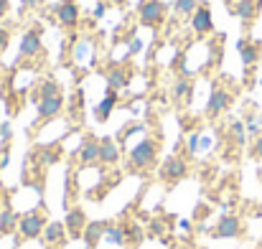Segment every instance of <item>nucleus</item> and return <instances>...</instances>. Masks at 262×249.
<instances>
[{
  "label": "nucleus",
  "mask_w": 262,
  "mask_h": 249,
  "mask_svg": "<svg viewBox=\"0 0 262 249\" xmlns=\"http://www.w3.org/2000/svg\"><path fill=\"white\" fill-rule=\"evenodd\" d=\"M18 214L10 209V206H5L3 211H0V237H8V234H13V232H18Z\"/></svg>",
  "instance_id": "obj_21"
},
{
  "label": "nucleus",
  "mask_w": 262,
  "mask_h": 249,
  "mask_svg": "<svg viewBox=\"0 0 262 249\" xmlns=\"http://www.w3.org/2000/svg\"><path fill=\"white\" fill-rule=\"evenodd\" d=\"M56 20L64 26V28H77L79 23V5L74 0H64L56 5Z\"/></svg>",
  "instance_id": "obj_11"
},
{
  "label": "nucleus",
  "mask_w": 262,
  "mask_h": 249,
  "mask_svg": "<svg viewBox=\"0 0 262 249\" xmlns=\"http://www.w3.org/2000/svg\"><path fill=\"white\" fill-rule=\"evenodd\" d=\"M178 227H181V229H186V232H191V229H193V224H191L188 219H181V221H178Z\"/></svg>",
  "instance_id": "obj_35"
},
{
  "label": "nucleus",
  "mask_w": 262,
  "mask_h": 249,
  "mask_svg": "<svg viewBox=\"0 0 262 249\" xmlns=\"http://www.w3.org/2000/svg\"><path fill=\"white\" fill-rule=\"evenodd\" d=\"M138 15H140V23L148 26V28H156L166 20L168 15V5L163 0H140L138 5Z\"/></svg>",
  "instance_id": "obj_3"
},
{
  "label": "nucleus",
  "mask_w": 262,
  "mask_h": 249,
  "mask_svg": "<svg viewBox=\"0 0 262 249\" xmlns=\"http://www.w3.org/2000/svg\"><path fill=\"white\" fill-rule=\"evenodd\" d=\"M117 102H120L117 92H115V89H107L104 97L99 99V104L94 107V120H97V122H107V120L112 117V109L117 107Z\"/></svg>",
  "instance_id": "obj_13"
},
{
  "label": "nucleus",
  "mask_w": 262,
  "mask_h": 249,
  "mask_svg": "<svg viewBox=\"0 0 262 249\" xmlns=\"http://www.w3.org/2000/svg\"><path fill=\"white\" fill-rule=\"evenodd\" d=\"M237 51H239V59H242L245 69H250V66H255L260 61V43H252L247 38H239L237 41Z\"/></svg>",
  "instance_id": "obj_17"
},
{
  "label": "nucleus",
  "mask_w": 262,
  "mask_h": 249,
  "mask_svg": "<svg viewBox=\"0 0 262 249\" xmlns=\"http://www.w3.org/2000/svg\"><path fill=\"white\" fill-rule=\"evenodd\" d=\"M61 109H64V94L38 99V122H49V120L59 117Z\"/></svg>",
  "instance_id": "obj_10"
},
{
  "label": "nucleus",
  "mask_w": 262,
  "mask_h": 249,
  "mask_svg": "<svg viewBox=\"0 0 262 249\" xmlns=\"http://www.w3.org/2000/svg\"><path fill=\"white\" fill-rule=\"evenodd\" d=\"M140 49H143V41H140V38H133V41H130V51H127V56H133V54H138Z\"/></svg>",
  "instance_id": "obj_32"
},
{
  "label": "nucleus",
  "mask_w": 262,
  "mask_h": 249,
  "mask_svg": "<svg viewBox=\"0 0 262 249\" xmlns=\"http://www.w3.org/2000/svg\"><path fill=\"white\" fill-rule=\"evenodd\" d=\"M227 3H237V0H227Z\"/></svg>",
  "instance_id": "obj_41"
},
{
  "label": "nucleus",
  "mask_w": 262,
  "mask_h": 249,
  "mask_svg": "<svg viewBox=\"0 0 262 249\" xmlns=\"http://www.w3.org/2000/svg\"><path fill=\"white\" fill-rule=\"evenodd\" d=\"M191 28L196 36H209L214 31V18H211V8L209 5H199L191 15Z\"/></svg>",
  "instance_id": "obj_7"
},
{
  "label": "nucleus",
  "mask_w": 262,
  "mask_h": 249,
  "mask_svg": "<svg viewBox=\"0 0 262 249\" xmlns=\"http://www.w3.org/2000/svg\"><path fill=\"white\" fill-rule=\"evenodd\" d=\"M87 224H89L87 211H84L82 206H72V209L67 211V216H64V227H67L69 239H82V234H84V227H87Z\"/></svg>",
  "instance_id": "obj_6"
},
{
  "label": "nucleus",
  "mask_w": 262,
  "mask_h": 249,
  "mask_svg": "<svg viewBox=\"0 0 262 249\" xmlns=\"http://www.w3.org/2000/svg\"><path fill=\"white\" fill-rule=\"evenodd\" d=\"M41 163H43V166H51V163H56V153H51V150H43V153H41Z\"/></svg>",
  "instance_id": "obj_31"
},
{
  "label": "nucleus",
  "mask_w": 262,
  "mask_h": 249,
  "mask_svg": "<svg viewBox=\"0 0 262 249\" xmlns=\"http://www.w3.org/2000/svg\"><path fill=\"white\" fill-rule=\"evenodd\" d=\"M260 8H262V0H237V3L232 5V15H237L239 20L250 23V20L257 18Z\"/></svg>",
  "instance_id": "obj_15"
},
{
  "label": "nucleus",
  "mask_w": 262,
  "mask_h": 249,
  "mask_svg": "<svg viewBox=\"0 0 262 249\" xmlns=\"http://www.w3.org/2000/svg\"><path fill=\"white\" fill-rule=\"evenodd\" d=\"M104 242H107V244H115V247H125V244H127L125 227H120V224H110L107 232H104Z\"/></svg>",
  "instance_id": "obj_22"
},
{
  "label": "nucleus",
  "mask_w": 262,
  "mask_h": 249,
  "mask_svg": "<svg viewBox=\"0 0 262 249\" xmlns=\"http://www.w3.org/2000/svg\"><path fill=\"white\" fill-rule=\"evenodd\" d=\"M46 209H36V211H28L18 219V232H15V244L18 242H33V239H41L43 237V229H46Z\"/></svg>",
  "instance_id": "obj_1"
},
{
  "label": "nucleus",
  "mask_w": 262,
  "mask_h": 249,
  "mask_svg": "<svg viewBox=\"0 0 262 249\" xmlns=\"http://www.w3.org/2000/svg\"><path fill=\"white\" fill-rule=\"evenodd\" d=\"M229 107H232V94H229L227 89L216 86V89L211 92L209 102H206V115H209V117H219V115L227 112Z\"/></svg>",
  "instance_id": "obj_8"
},
{
  "label": "nucleus",
  "mask_w": 262,
  "mask_h": 249,
  "mask_svg": "<svg viewBox=\"0 0 262 249\" xmlns=\"http://www.w3.org/2000/svg\"><path fill=\"white\" fill-rule=\"evenodd\" d=\"M0 135H3V140H10V125H3L0 127Z\"/></svg>",
  "instance_id": "obj_34"
},
{
  "label": "nucleus",
  "mask_w": 262,
  "mask_h": 249,
  "mask_svg": "<svg viewBox=\"0 0 262 249\" xmlns=\"http://www.w3.org/2000/svg\"><path fill=\"white\" fill-rule=\"evenodd\" d=\"M229 130H232V138H234V140H237L239 145H245V143H247V127H245V122L234 120Z\"/></svg>",
  "instance_id": "obj_25"
},
{
  "label": "nucleus",
  "mask_w": 262,
  "mask_h": 249,
  "mask_svg": "<svg viewBox=\"0 0 262 249\" xmlns=\"http://www.w3.org/2000/svg\"><path fill=\"white\" fill-rule=\"evenodd\" d=\"M130 84V69L127 66H112L110 72H107V89H115V92H120V89H125Z\"/></svg>",
  "instance_id": "obj_18"
},
{
  "label": "nucleus",
  "mask_w": 262,
  "mask_h": 249,
  "mask_svg": "<svg viewBox=\"0 0 262 249\" xmlns=\"http://www.w3.org/2000/svg\"><path fill=\"white\" fill-rule=\"evenodd\" d=\"M41 239H43V244H56V247H61L64 242H69V234H67L64 221H49Z\"/></svg>",
  "instance_id": "obj_16"
},
{
  "label": "nucleus",
  "mask_w": 262,
  "mask_h": 249,
  "mask_svg": "<svg viewBox=\"0 0 262 249\" xmlns=\"http://www.w3.org/2000/svg\"><path fill=\"white\" fill-rule=\"evenodd\" d=\"M102 13H104V3H97V8H94V18H102Z\"/></svg>",
  "instance_id": "obj_36"
},
{
  "label": "nucleus",
  "mask_w": 262,
  "mask_h": 249,
  "mask_svg": "<svg viewBox=\"0 0 262 249\" xmlns=\"http://www.w3.org/2000/svg\"><path fill=\"white\" fill-rule=\"evenodd\" d=\"M260 86H262V79H260Z\"/></svg>",
  "instance_id": "obj_42"
},
{
  "label": "nucleus",
  "mask_w": 262,
  "mask_h": 249,
  "mask_svg": "<svg viewBox=\"0 0 262 249\" xmlns=\"http://www.w3.org/2000/svg\"><path fill=\"white\" fill-rule=\"evenodd\" d=\"M18 51H20V59H36V56H41L43 41H41L38 31H26L20 36V49Z\"/></svg>",
  "instance_id": "obj_9"
},
{
  "label": "nucleus",
  "mask_w": 262,
  "mask_h": 249,
  "mask_svg": "<svg viewBox=\"0 0 262 249\" xmlns=\"http://www.w3.org/2000/svg\"><path fill=\"white\" fill-rule=\"evenodd\" d=\"M201 138H204L201 132H193V135L188 138V153H191V155L199 153V148H201Z\"/></svg>",
  "instance_id": "obj_28"
},
{
  "label": "nucleus",
  "mask_w": 262,
  "mask_h": 249,
  "mask_svg": "<svg viewBox=\"0 0 262 249\" xmlns=\"http://www.w3.org/2000/svg\"><path fill=\"white\" fill-rule=\"evenodd\" d=\"M8 43H10V31L8 28H0V54L8 49Z\"/></svg>",
  "instance_id": "obj_30"
},
{
  "label": "nucleus",
  "mask_w": 262,
  "mask_h": 249,
  "mask_svg": "<svg viewBox=\"0 0 262 249\" xmlns=\"http://www.w3.org/2000/svg\"><path fill=\"white\" fill-rule=\"evenodd\" d=\"M143 130H145V125H130V127H122V132L117 135V140H120V143H125L130 135H135V132H143Z\"/></svg>",
  "instance_id": "obj_27"
},
{
  "label": "nucleus",
  "mask_w": 262,
  "mask_h": 249,
  "mask_svg": "<svg viewBox=\"0 0 262 249\" xmlns=\"http://www.w3.org/2000/svg\"><path fill=\"white\" fill-rule=\"evenodd\" d=\"M107 227H110V221H102V219H97V221H89L87 227H84V234H82V239H84V247H87V249H97V244L104 239V232H107Z\"/></svg>",
  "instance_id": "obj_12"
},
{
  "label": "nucleus",
  "mask_w": 262,
  "mask_h": 249,
  "mask_svg": "<svg viewBox=\"0 0 262 249\" xmlns=\"http://www.w3.org/2000/svg\"><path fill=\"white\" fill-rule=\"evenodd\" d=\"M43 249H61V247H56V244H46Z\"/></svg>",
  "instance_id": "obj_39"
},
{
  "label": "nucleus",
  "mask_w": 262,
  "mask_h": 249,
  "mask_svg": "<svg viewBox=\"0 0 262 249\" xmlns=\"http://www.w3.org/2000/svg\"><path fill=\"white\" fill-rule=\"evenodd\" d=\"M257 125H260V127H262V112H260V115H257Z\"/></svg>",
  "instance_id": "obj_40"
},
{
  "label": "nucleus",
  "mask_w": 262,
  "mask_h": 249,
  "mask_svg": "<svg viewBox=\"0 0 262 249\" xmlns=\"http://www.w3.org/2000/svg\"><path fill=\"white\" fill-rule=\"evenodd\" d=\"M43 0H20V8H36V5H41Z\"/></svg>",
  "instance_id": "obj_33"
},
{
  "label": "nucleus",
  "mask_w": 262,
  "mask_h": 249,
  "mask_svg": "<svg viewBox=\"0 0 262 249\" xmlns=\"http://www.w3.org/2000/svg\"><path fill=\"white\" fill-rule=\"evenodd\" d=\"M79 163L82 166H97L99 163V140L87 135L79 145Z\"/></svg>",
  "instance_id": "obj_14"
},
{
  "label": "nucleus",
  "mask_w": 262,
  "mask_h": 249,
  "mask_svg": "<svg viewBox=\"0 0 262 249\" xmlns=\"http://www.w3.org/2000/svg\"><path fill=\"white\" fill-rule=\"evenodd\" d=\"M8 13V0H0V18Z\"/></svg>",
  "instance_id": "obj_38"
},
{
  "label": "nucleus",
  "mask_w": 262,
  "mask_h": 249,
  "mask_svg": "<svg viewBox=\"0 0 262 249\" xmlns=\"http://www.w3.org/2000/svg\"><path fill=\"white\" fill-rule=\"evenodd\" d=\"M120 161V148L112 138H102L99 140V163L104 166H115Z\"/></svg>",
  "instance_id": "obj_19"
},
{
  "label": "nucleus",
  "mask_w": 262,
  "mask_h": 249,
  "mask_svg": "<svg viewBox=\"0 0 262 249\" xmlns=\"http://www.w3.org/2000/svg\"><path fill=\"white\" fill-rule=\"evenodd\" d=\"M252 158H255V161H262V132L255 138V143H252Z\"/></svg>",
  "instance_id": "obj_29"
},
{
  "label": "nucleus",
  "mask_w": 262,
  "mask_h": 249,
  "mask_svg": "<svg viewBox=\"0 0 262 249\" xmlns=\"http://www.w3.org/2000/svg\"><path fill=\"white\" fill-rule=\"evenodd\" d=\"M163 232H166V229H163V224H161V221H156V224H153V234H163Z\"/></svg>",
  "instance_id": "obj_37"
},
{
  "label": "nucleus",
  "mask_w": 262,
  "mask_h": 249,
  "mask_svg": "<svg viewBox=\"0 0 262 249\" xmlns=\"http://www.w3.org/2000/svg\"><path fill=\"white\" fill-rule=\"evenodd\" d=\"M125 234H127V244H133V247H138V244L145 239V232H143L140 227H127Z\"/></svg>",
  "instance_id": "obj_26"
},
{
  "label": "nucleus",
  "mask_w": 262,
  "mask_h": 249,
  "mask_svg": "<svg viewBox=\"0 0 262 249\" xmlns=\"http://www.w3.org/2000/svg\"><path fill=\"white\" fill-rule=\"evenodd\" d=\"M173 99L178 104H191V99H193V84H191L188 77H181L173 84Z\"/></svg>",
  "instance_id": "obj_20"
},
{
  "label": "nucleus",
  "mask_w": 262,
  "mask_h": 249,
  "mask_svg": "<svg viewBox=\"0 0 262 249\" xmlns=\"http://www.w3.org/2000/svg\"><path fill=\"white\" fill-rule=\"evenodd\" d=\"M242 232H245V227H242L239 216L224 214V216L216 221V227L211 229V237H214V239H239Z\"/></svg>",
  "instance_id": "obj_4"
},
{
  "label": "nucleus",
  "mask_w": 262,
  "mask_h": 249,
  "mask_svg": "<svg viewBox=\"0 0 262 249\" xmlns=\"http://www.w3.org/2000/svg\"><path fill=\"white\" fill-rule=\"evenodd\" d=\"M56 94H61V84L56 82V79H43V82L38 84V99H46V97H56Z\"/></svg>",
  "instance_id": "obj_23"
},
{
  "label": "nucleus",
  "mask_w": 262,
  "mask_h": 249,
  "mask_svg": "<svg viewBox=\"0 0 262 249\" xmlns=\"http://www.w3.org/2000/svg\"><path fill=\"white\" fill-rule=\"evenodd\" d=\"M156 158H158V143H156L153 138L140 140V143L130 150V166L138 168V170L150 168L153 163H156Z\"/></svg>",
  "instance_id": "obj_2"
},
{
  "label": "nucleus",
  "mask_w": 262,
  "mask_h": 249,
  "mask_svg": "<svg viewBox=\"0 0 262 249\" xmlns=\"http://www.w3.org/2000/svg\"><path fill=\"white\" fill-rule=\"evenodd\" d=\"M188 175V163L181 158V155H168L166 161H163V166H161V178L166 180V183H178V180H183Z\"/></svg>",
  "instance_id": "obj_5"
},
{
  "label": "nucleus",
  "mask_w": 262,
  "mask_h": 249,
  "mask_svg": "<svg viewBox=\"0 0 262 249\" xmlns=\"http://www.w3.org/2000/svg\"><path fill=\"white\" fill-rule=\"evenodd\" d=\"M196 8H199V3H196V0H176V3H173L176 15H181V18H186V15L191 18Z\"/></svg>",
  "instance_id": "obj_24"
}]
</instances>
